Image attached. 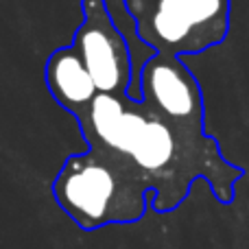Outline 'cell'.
<instances>
[{
  "label": "cell",
  "mask_w": 249,
  "mask_h": 249,
  "mask_svg": "<svg viewBox=\"0 0 249 249\" xmlns=\"http://www.w3.org/2000/svg\"><path fill=\"white\" fill-rule=\"evenodd\" d=\"M88 146L129 155L151 184V208L171 212L184 203L197 177L210 184L219 203H234L236 181L245 168L221 155L219 142L206 129L177 127L129 94L99 92L77 116Z\"/></svg>",
  "instance_id": "cell-1"
},
{
  "label": "cell",
  "mask_w": 249,
  "mask_h": 249,
  "mask_svg": "<svg viewBox=\"0 0 249 249\" xmlns=\"http://www.w3.org/2000/svg\"><path fill=\"white\" fill-rule=\"evenodd\" d=\"M151 184L129 155L101 146L66 158L53 181L61 210L81 230L136 223L146 212Z\"/></svg>",
  "instance_id": "cell-2"
},
{
  "label": "cell",
  "mask_w": 249,
  "mask_h": 249,
  "mask_svg": "<svg viewBox=\"0 0 249 249\" xmlns=\"http://www.w3.org/2000/svg\"><path fill=\"white\" fill-rule=\"evenodd\" d=\"M133 35L155 53L199 55L230 33L232 0H124Z\"/></svg>",
  "instance_id": "cell-3"
},
{
  "label": "cell",
  "mask_w": 249,
  "mask_h": 249,
  "mask_svg": "<svg viewBox=\"0 0 249 249\" xmlns=\"http://www.w3.org/2000/svg\"><path fill=\"white\" fill-rule=\"evenodd\" d=\"M83 20L74 31L72 46L103 94H129L133 83V53L114 22L105 0H81Z\"/></svg>",
  "instance_id": "cell-4"
},
{
  "label": "cell",
  "mask_w": 249,
  "mask_h": 249,
  "mask_svg": "<svg viewBox=\"0 0 249 249\" xmlns=\"http://www.w3.org/2000/svg\"><path fill=\"white\" fill-rule=\"evenodd\" d=\"M142 103L177 127L203 129V94L181 57L155 53L140 74Z\"/></svg>",
  "instance_id": "cell-5"
},
{
  "label": "cell",
  "mask_w": 249,
  "mask_h": 249,
  "mask_svg": "<svg viewBox=\"0 0 249 249\" xmlns=\"http://www.w3.org/2000/svg\"><path fill=\"white\" fill-rule=\"evenodd\" d=\"M44 77L51 96L74 118L86 112L99 94L94 79L88 72L81 55L72 44L51 53V57L46 59Z\"/></svg>",
  "instance_id": "cell-6"
}]
</instances>
